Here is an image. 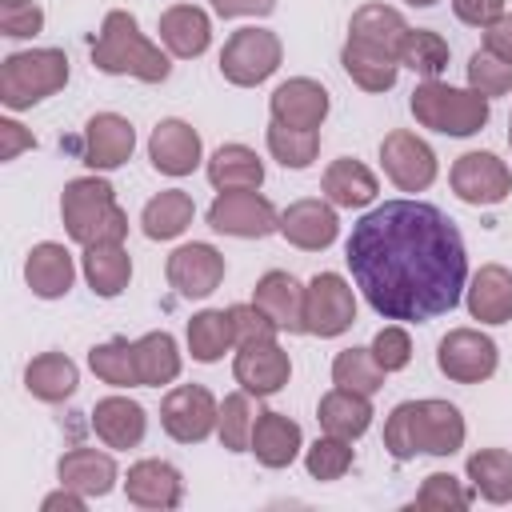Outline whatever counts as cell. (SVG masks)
<instances>
[{
  "label": "cell",
  "instance_id": "cell-1",
  "mask_svg": "<svg viewBox=\"0 0 512 512\" xmlns=\"http://www.w3.org/2000/svg\"><path fill=\"white\" fill-rule=\"evenodd\" d=\"M344 260L356 288L384 320H432L452 312L468 276L460 228L424 200H384L360 216Z\"/></svg>",
  "mask_w": 512,
  "mask_h": 512
},
{
  "label": "cell",
  "instance_id": "cell-2",
  "mask_svg": "<svg viewBox=\"0 0 512 512\" xmlns=\"http://www.w3.org/2000/svg\"><path fill=\"white\" fill-rule=\"evenodd\" d=\"M464 444V420L448 400H404L392 408L384 424V448L396 460H412L416 452L452 456Z\"/></svg>",
  "mask_w": 512,
  "mask_h": 512
},
{
  "label": "cell",
  "instance_id": "cell-3",
  "mask_svg": "<svg viewBox=\"0 0 512 512\" xmlns=\"http://www.w3.org/2000/svg\"><path fill=\"white\" fill-rule=\"evenodd\" d=\"M60 212H64V228L76 244L92 248V244H120L128 232V216L116 204V192L108 180L96 176H80L64 184L60 196Z\"/></svg>",
  "mask_w": 512,
  "mask_h": 512
},
{
  "label": "cell",
  "instance_id": "cell-4",
  "mask_svg": "<svg viewBox=\"0 0 512 512\" xmlns=\"http://www.w3.org/2000/svg\"><path fill=\"white\" fill-rule=\"evenodd\" d=\"M92 64L112 76H136L144 84H160L168 76V56L144 40L132 12H108L100 24V36L92 44Z\"/></svg>",
  "mask_w": 512,
  "mask_h": 512
},
{
  "label": "cell",
  "instance_id": "cell-5",
  "mask_svg": "<svg viewBox=\"0 0 512 512\" xmlns=\"http://www.w3.org/2000/svg\"><path fill=\"white\" fill-rule=\"evenodd\" d=\"M68 84V56L60 48L12 52L0 64V100L8 108H32Z\"/></svg>",
  "mask_w": 512,
  "mask_h": 512
},
{
  "label": "cell",
  "instance_id": "cell-6",
  "mask_svg": "<svg viewBox=\"0 0 512 512\" xmlns=\"http://www.w3.org/2000/svg\"><path fill=\"white\" fill-rule=\"evenodd\" d=\"M412 116L424 128H436L444 136H472L488 124V96H480L472 88L464 92V88H452L440 80H424L412 92Z\"/></svg>",
  "mask_w": 512,
  "mask_h": 512
},
{
  "label": "cell",
  "instance_id": "cell-7",
  "mask_svg": "<svg viewBox=\"0 0 512 512\" xmlns=\"http://www.w3.org/2000/svg\"><path fill=\"white\" fill-rule=\"evenodd\" d=\"M280 68V40L268 28H236L220 52V72L236 88H252Z\"/></svg>",
  "mask_w": 512,
  "mask_h": 512
},
{
  "label": "cell",
  "instance_id": "cell-8",
  "mask_svg": "<svg viewBox=\"0 0 512 512\" xmlns=\"http://www.w3.org/2000/svg\"><path fill=\"white\" fill-rule=\"evenodd\" d=\"M356 320V296L336 272L312 276L304 288V332L312 336H340Z\"/></svg>",
  "mask_w": 512,
  "mask_h": 512
},
{
  "label": "cell",
  "instance_id": "cell-9",
  "mask_svg": "<svg viewBox=\"0 0 512 512\" xmlns=\"http://www.w3.org/2000/svg\"><path fill=\"white\" fill-rule=\"evenodd\" d=\"M160 424H164V432H168L172 440H180V444H200V440L220 424V408H216V400H212L208 388H200V384H180V388H172V392L164 396V404H160Z\"/></svg>",
  "mask_w": 512,
  "mask_h": 512
},
{
  "label": "cell",
  "instance_id": "cell-10",
  "mask_svg": "<svg viewBox=\"0 0 512 512\" xmlns=\"http://www.w3.org/2000/svg\"><path fill=\"white\" fill-rule=\"evenodd\" d=\"M208 224L224 236H268L280 228V212L256 192V188H244V192H220L208 208Z\"/></svg>",
  "mask_w": 512,
  "mask_h": 512
},
{
  "label": "cell",
  "instance_id": "cell-11",
  "mask_svg": "<svg viewBox=\"0 0 512 512\" xmlns=\"http://www.w3.org/2000/svg\"><path fill=\"white\" fill-rule=\"evenodd\" d=\"M380 160H384L388 180L400 192H424L436 180V152L416 132H404V128L388 132L380 144Z\"/></svg>",
  "mask_w": 512,
  "mask_h": 512
},
{
  "label": "cell",
  "instance_id": "cell-12",
  "mask_svg": "<svg viewBox=\"0 0 512 512\" xmlns=\"http://www.w3.org/2000/svg\"><path fill=\"white\" fill-rule=\"evenodd\" d=\"M436 364L448 380L456 384H480L496 372V344L472 328H456L440 340L436 348Z\"/></svg>",
  "mask_w": 512,
  "mask_h": 512
},
{
  "label": "cell",
  "instance_id": "cell-13",
  "mask_svg": "<svg viewBox=\"0 0 512 512\" xmlns=\"http://www.w3.org/2000/svg\"><path fill=\"white\" fill-rule=\"evenodd\" d=\"M452 192L464 204H500L512 192V172L492 152H464L452 164Z\"/></svg>",
  "mask_w": 512,
  "mask_h": 512
},
{
  "label": "cell",
  "instance_id": "cell-14",
  "mask_svg": "<svg viewBox=\"0 0 512 512\" xmlns=\"http://www.w3.org/2000/svg\"><path fill=\"white\" fill-rule=\"evenodd\" d=\"M408 40V24L396 8L388 4H364L352 12V24H348V44L352 48H364L372 56H384V60H396L400 64V48Z\"/></svg>",
  "mask_w": 512,
  "mask_h": 512
},
{
  "label": "cell",
  "instance_id": "cell-15",
  "mask_svg": "<svg viewBox=\"0 0 512 512\" xmlns=\"http://www.w3.org/2000/svg\"><path fill=\"white\" fill-rule=\"evenodd\" d=\"M232 372H236V380H240L244 392L272 396V392H280L288 384L292 364H288V352L276 340H256V344H240Z\"/></svg>",
  "mask_w": 512,
  "mask_h": 512
},
{
  "label": "cell",
  "instance_id": "cell-16",
  "mask_svg": "<svg viewBox=\"0 0 512 512\" xmlns=\"http://www.w3.org/2000/svg\"><path fill=\"white\" fill-rule=\"evenodd\" d=\"M168 280L180 296L200 300L224 280V256L212 244H184L168 256Z\"/></svg>",
  "mask_w": 512,
  "mask_h": 512
},
{
  "label": "cell",
  "instance_id": "cell-17",
  "mask_svg": "<svg viewBox=\"0 0 512 512\" xmlns=\"http://www.w3.org/2000/svg\"><path fill=\"white\" fill-rule=\"evenodd\" d=\"M136 148V132L124 116L100 112L84 124V164L92 168H120Z\"/></svg>",
  "mask_w": 512,
  "mask_h": 512
},
{
  "label": "cell",
  "instance_id": "cell-18",
  "mask_svg": "<svg viewBox=\"0 0 512 512\" xmlns=\"http://www.w3.org/2000/svg\"><path fill=\"white\" fill-rule=\"evenodd\" d=\"M276 232H280L288 244L316 252V248H328V244L336 240L340 220H336V212H332L328 204H320V200H296V204H288V208L280 212V228H276Z\"/></svg>",
  "mask_w": 512,
  "mask_h": 512
},
{
  "label": "cell",
  "instance_id": "cell-19",
  "mask_svg": "<svg viewBox=\"0 0 512 512\" xmlns=\"http://www.w3.org/2000/svg\"><path fill=\"white\" fill-rule=\"evenodd\" d=\"M324 116H328V92L308 76L284 80L272 92V120L288 128H320Z\"/></svg>",
  "mask_w": 512,
  "mask_h": 512
},
{
  "label": "cell",
  "instance_id": "cell-20",
  "mask_svg": "<svg viewBox=\"0 0 512 512\" xmlns=\"http://www.w3.org/2000/svg\"><path fill=\"white\" fill-rule=\"evenodd\" d=\"M148 156L164 176H188L200 164V136L184 120H160L148 140Z\"/></svg>",
  "mask_w": 512,
  "mask_h": 512
},
{
  "label": "cell",
  "instance_id": "cell-21",
  "mask_svg": "<svg viewBox=\"0 0 512 512\" xmlns=\"http://www.w3.org/2000/svg\"><path fill=\"white\" fill-rule=\"evenodd\" d=\"M124 492L136 508H176L180 496H184V480L164 460H140V464L128 468Z\"/></svg>",
  "mask_w": 512,
  "mask_h": 512
},
{
  "label": "cell",
  "instance_id": "cell-22",
  "mask_svg": "<svg viewBox=\"0 0 512 512\" xmlns=\"http://www.w3.org/2000/svg\"><path fill=\"white\" fill-rule=\"evenodd\" d=\"M252 304L276 324V328H288V332H304V288L288 276V272H264L256 292H252Z\"/></svg>",
  "mask_w": 512,
  "mask_h": 512
},
{
  "label": "cell",
  "instance_id": "cell-23",
  "mask_svg": "<svg viewBox=\"0 0 512 512\" xmlns=\"http://www.w3.org/2000/svg\"><path fill=\"white\" fill-rule=\"evenodd\" d=\"M144 408L128 396H108L92 408V428L108 448H136L144 440Z\"/></svg>",
  "mask_w": 512,
  "mask_h": 512
},
{
  "label": "cell",
  "instance_id": "cell-24",
  "mask_svg": "<svg viewBox=\"0 0 512 512\" xmlns=\"http://www.w3.org/2000/svg\"><path fill=\"white\" fill-rule=\"evenodd\" d=\"M248 452H256V460L264 468L292 464L296 452H300V424L280 416V412H260L256 424H252V448Z\"/></svg>",
  "mask_w": 512,
  "mask_h": 512
},
{
  "label": "cell",
  "instance_id": "cell-25",
  "mask_svg": "<svg viewBox=\"0 0 512 512\" xmlns=\"http://www.w3.org/2000/svg\"><path fill=\"white\" fill-rule=\"evenodd\" d=\"M56 472H60V484L72 488V492H80V496H104L116 484L112 456H104L96 448H72V452H64Z\"/></svg>",
  "mask_w": 512,
  "mask_h": 512
},
{
  "label": "cell",
  "instance_id": "cell-26",
  "mask_svg": "<svg viewBox=\"0 0 512 512\" xmlns=\"http://www.w3.org/2000/svg\"><path fill=\"white\" fill-rule=\"evenodd\" d=\"M24 276H28V288H32L36 296H44V300H56V296H64V292L72 288V280H76V268H72V256H68V248L48 240V244H36V248L28 252Z\"/></svg>",
  "mask_w": 512,
  "mask_h": 512
},
{
  "label": "cell",
  "instance_id": "cell-27",
  "mask_svg": "<svg viewBox=\"0 0 512 512\" xmlns=\"http://www.w3.org/2000/svg\"><path fill=\"white\" fill-rule=\"evenodd\" d=\"M468 312L484 324L512 320V272L500 264H484L468 288Z\"/></svg>",
  "mask_w": 512,
  "mask_h": 512
},
{
  "label": "cell",
  "instance_id": "cell-28",
  "mask_svg": "<svg viewBox=\"0 0 512 512\" xmlns=\"http://www.w3.org/2000/svg\"><path fill=\"white\" fill-rule=\"evenodd\" d=\"M160 40L168 44L172 56L192 60V56H200V52L208 48V40H212V24H208V16H204L200 8H192V4H176V8H168V12L160 16Z\"/></svg>",
  "mask_w": 512,
  "mask_h": 512
},
{
  "label": "cell",
  "instance_id": "cell-29",
  "mask_svg": "<svg viewBox=\"0 0 512 512\" xmlns=\"http://www.w3.org/2000/svg\"><path fill=\"white\" fill-rule=\"evenodd\" d=\"M316 420H320L324 432L344 436V440H356V436H364L368 424H372V404H368V396H360V392L332 388V392L320 400Z\"/></svg>",
  "mask_w": 512,
  "mask_h": 512
},
{
  "label": "cell",
  "instance_id": "cell-30",
  "mask_svg": "<svg viewBox=\"0 0 512 512\" xmlns=\"http://www.w3.org/2000/svg\"><path fill=\"white\" fill-rule=\"evenodd\" d=\"M208 180L220 188V192H244V188H260L264 180V164L252 148L244 144H224L212 152L208 160Z\"/></svg>",
  "mask_w": 512,
  "mask_h": 512
},
{
  "label": "cell",
  "instance_id": "cell-31",
  "mask_svg": "<svg viewBox=\"0 0 512 512\" xmlns=\"http://www.w3.org/2000/svg\"><path fill=\"white\" fill-rule=\"evenodd\" d=\"M324 196L336 208H364L376 200V176L360 160H332L324 172Z\"/></svg>",
  "mask_w": 512,
  "mask_h": 512
},
{
  "label": "cell",
  "instance_id": "cell-32",
  "mask_svg": "<svg viewBox=\"0 0 512 512\" xmlns=\"http://www.w3.org/2000/svg\"><path fill=\"white\" fill-rule=\"evenodd\" d=\"M84 276L96 296H120L132 280V260L124 244H92L84 248Z\"/></svg>",
  "mask_w": 512,
  "mask_h": 512
},
{
  "label": "cell",
  "instance_id": "cell-33",
  "mask_svg": "<svg viewBox=\"0 0 512 512\" xmlns=\"http://www.w3.org/2000/svg\"><path fill=\"white\" fill-rule=\"evenodd\" d=\"M192 212H196L192 196L180 192V188H168V192H160V196H152L144 204V216H140L144 236L148 240H172L192 224Z\"/></svg>",
  "mask_w": 512,
  "mask_h": 512
},
{
  "label": "cell",
  "instance_id": "cell-34",
  "mask_svg": "<svg viewBox=\"0 0 512 512\" xmlns=\"http://www.w3.org/2000/svg\"><path fill=\"white\" fill-rule=\"evenodd\" d=\"M136 352V372H140V384L148 388H160V384H172L180 376V352H176V340L168 332H148L132 344Z\"/></svg>",
  "mask_w": 512,
  "mask_h": 512
},
{
  "label": "cell",
  "instance_id": "cell-35",
  "mask_svg": "<svg viewBox=\"0 0 512 512\" xmlns=\"http://www.w3.org/2000/svg\"><path fill=\"white\" fill-rule=\"evenodd\" d=\"M24 384H28V392H32L36 400L56 404V400H64V396L76 392V364H72L64 352H44V356H36V360L28 364Z\"/></svg>",
  "mask_w": 512,
  "mask_h": 512
},
{
  "label": "cell",
  "instance_id": "cell-36",
  "mask_svg": "<svg viewBox=\"0 0 512 512\" xmlns=\"http://www.w3.org/2000/svg\"><path fill=\"white\" fill-rule=\"evenodd\" d=\"M232 344H236V332H232V316H228V312L208 308V312H196V316L188 320V352H192V360L212 364V360H220Z\"/></svg>",
  "mask_w": 512,
  "mask_h": 512
},
{
  "label": "cell",
  "instance_id": "cell-37",
  "mask_svg": "<svg viewBox=\"0 0 512 512\" xmlns=\"http://www.w3.org/2000/svg\"><path fill=\"white\" fill-rule=\"evenodd\" d=\"M468 480L476 484L484 500L508 504L512 500V456L504 448H480L476 456H468Z\"/></svg>",
  "mask_w": 512,
  "mask_h": 512
},
{
  "label": "cell",
  "instance_id": "cell-38",
  "mask_svg": "<svg viewBox=\"0 0 512 512\" xmlns=\"http://www.w3.org/2000/svg\"><path fill=\"white\" fill-rule=\"evenodd\" d=\"M332 380H336V388L372 396V392H380V384H384V368H380V360L372 356V348H344V352L332 360Z\"/></svg>",
  "mask_w": 512,
  "mask_h": 512
},
{
  "label": "cell",
  "instance_id": "cell-39",
  "mask_svg": "<svg viewBox=\"0 0 512 512\" xmlns=\"http://www.w3.org/2000/svg\"><path fill=\"white\" fill-rule=\"evenodd\" d=\"M400 64L424 80H436L448 68V40L440 32H428V28H416V32L408 28V40L400 48Z\"/></svg>",
  "mask_w": 512,
  "mask_h": 512
},
{
  "label": "cell",
  "instance_id": "cell-40",
  "mask_svg": "<svg viewBox=\"0 0 512 512\" xmlns=\"http://www.w3.org/2000/svg\"><path fill=\"white\" fill-rule=\"evenodd\" d=\"M268 152L284 168H308L320 152V136H316V128H288V124L272 120L268 124Z\"/></svg>",
  "mask_w": 512,
  "mask_h": 512
},
{
  "label": "cell",
  "instance_id": "cell-41",
  "mask_svg": "<svg viewBox=\"0 0 512 512\" xmlns=\"http://www.w3.org/2000/svg\"><path fill=\"white\" fill-rule=\"evenodd\" d=\"M88 364H92V372H96L104 384H112V388H132V384H140L136 352H132L128 340H108V344L92 348V352H88Z\"/></svg>",
  "mask_w": 512,
  "mask_h": 512
},
{
  "label": "cell",
  "instance_id": "cell-42",
  "mask_svg": "<svg viewBox=\"0 0 512 512\" xmlns=\"http://www.w3.org/2000/svg\"><path fill=\"white\" fill-rule=\"evenodd\" d=\"M344 72L364 88V92H388L392 84H396V72H400V64L396 60H384V56H372V52H364V48H352V44H344Z\"/></svg>",
  "mask_w": 512,
  "mask_h": 512
},
{
  "label": "cell",
  "instance_id": "cell-43",
  "mask_svg": "<svg viewBox=\"0 0 512 512\" xmlns=\"http://www.w3.org/2000/svg\"><path fill=\"white\" fill-rule=\"evenodd\" d=\"M252 404H248V396L244 392H232V396H224V404H220V444L228 448V452H248L252 448Z\"/></svg>",
  "mask_w": 512,
  "mask_h": 512
},
{
  "label": "cell",
  "instance_id": "cell-44",
  "mask_svg": "<svg viewBox=\"0 0 512 512\" xmlns=\"http://www.w3.org/2000/svg\"><path fill=\"white\" fill-rule=\"evenodd\" d=\"M304 464H308V476H312V480H340V476L352 468V440L328 432V436H320V440L308 448Z\"/></svg>",
  "mask_w": 512,
  "mask_h": 512
},
{
  "label": "cell",
  "instance_id": "cell-45",
  "mask_svg": "<svg viewBox=\"0 0 512 512\" xmlns=\"http://www.w3.org/2000/svg\"><path fill=\"white\" fill-rule=\"evenodd\" d=\"M468 504H472V492L460 488V480L448 476V472L424 476V488L416 496V508L420 512H448V508H468Z\"/></svg>",
  "mask_w": 512,
  "mask_h": 512
},
{
  "label": "cell",
  "instance_id": "cell-46",
  "mask_svg": "<svg viewBox=\"0 0 512 512\" xmlns=\"http://www.w3.org/2000/svg\"><path fill=\"white\" fill-rule=\"evenodd\" d=\"M468 84L480 96H504L512 88V64L492 52H472L468 60Z\"/></svg>",
  "mask_w": 512,
  "mask_h": 512
},
{
  "label": "cell",
  "instance_id": "cell-47",
  "mask_svg": "<svg viewBox=\"0 0 512 512\" xmlns=\"http://www.w3.org/2000/svg\"><path fill=\"white\" fill-rule=\"evenodd\" d=\"M44 28V12L32 0H0V32L4 36H36Z\"/></svg>",
  "mask_w": 512,
  "mask_h": 512
},
{
  "label": "cell",
  "instance_id": "cell-48",
  "mask_svg": "<svg viewBox=\"0 0 512 512\" xmlns=\"http://www.w3.org/2000/svg\"><path fill=\"white\" fill-rule=\"evenodd\" d=\"M232 316V332H236V344H256V340H276V324L256 308V304H232L228 308Z\"/></svg>",
  "mask_w": 512,
  "mask_h": 512
},
{
  "label": "cell",
  "instance_id": "cell-49",
  "mask_svg": "<svg viewBox=\"0 0 512 512\" xmlns=\"http://www.w3.org/2000/svg\"><path fill=\"white\" fill-rule=\"evenodd\" d=\"M372 356L380 360L384 372H400L408 360H412V340L404 328H380L376 340H372Z\"/></svg>",
  "mask_w": 512,
  "mask_h": 512
},
{
  "label": "cell",
  "instance_id": "cell-50",
  "mask_svg": "<svg viewBox=\"0 0 512 512\" xmlns=\"http://www.w3.org/2000/svg\"><path fill=\"white\" fill-rule=\"evenodd\" d=\"M452 12L464 20V24H492L496 16H504V0H452Z\"/></svg>",
  "mask_w": 512,
  "mask_h": 512
},
{
  "label": "cell",
  "instance_id": "cell-51",
  "mask_svg": "<svg viewBox=\"0 0 512 512\" xmlns=\"http://www.w3.org/2000/svg\"><path fill=\"white\" fill-rule=\"evenodd\" d=\"M484 52L512 64V16H496L492 24H484Z\"/></svg>",
  "mask_w": 512,
  "mask_h": 512
},
{
  "label": "cell",
  "instance_id": "cell-52",
  "mask_svg": "<svg viewBox=\"0 0 512 512\" xmlns=\"http://www.w3.org/2000/svg\"><path fill=\"white\" fill-rule=\"evenodd\" d=\"M32 132H24L16 120H0V156L4 160H16L24 148H32Z\"/></svg>",
  "mask_w": 512,
  "mask_h": 512
},
{
  "label": "cell",
  "instance_id": "cell-53",
  "mask_svg": "<svg viewBox=\"0 0 512 512\" xmlns=\"http://www.w3.org/2000/svg\"><path fill=\"white\" fill-rule=\"evenodd\" d=\"M212 8L220 16H268L276 0H212Z\"/></svg>",
  "mask_w": 512,
  "mask_h": 512
},
{
  "label": "cell",
  "instance_id": "cell-54",
  "mask_svg": "<svg viewBox=\"0 0 512 512\" xmlns=\"http://www.w3.org/2000/svg\"><path fill=\"white\" fill-rule=\"evenodd\" d=\"M40 508H44V512H60V508H64V512H84V496L60 484V492L44 496V504H40Z\"/></svg>",
  "mask_w": 512,
  "mask_h": 512
},
{
  "label": "cell",
  "instance_id": "cell-55",
  "mask_svg": "<svg viewBox=\"0 0 512 512\" xmlns=\"http://www.w3.org/2000/svg\"><path fill=\"white\" fill-rule=\"evenodd\" d=\"M408 4H420V8H428V4H436V0H408Z\"/></svg>",
  "mask_w": 512,
  "mask_h": 512
},
{
  "label": "cell",
  "instance_id": "cell-56",
  "mask_svg": "<svg viewBox=\"0 0 512 512\" xmlns=\"http://www.w3.org/2000/svg\"><path fill=\"white\" fill-rule=\"evenodd\" d=\"M508 140H512V120H508Z\"/></svg>",
  "mask_w": 512,
  "mask_h": 512
}]
</instances>
